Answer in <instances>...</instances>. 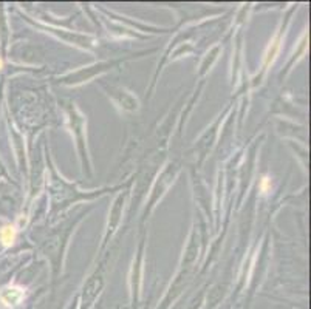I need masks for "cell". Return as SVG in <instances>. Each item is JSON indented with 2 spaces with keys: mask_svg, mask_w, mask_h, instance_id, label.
<instances>
[{
  "mask_svg": "<svg viewBox=\"0 0 311 309\" xmlns=\"http://www.w3.org/2000/svg\"><path fill=\"white\" fill-rule=\"evenodd\" d=\"M20 299H22V292L17 288H6L2 292V300L6 305H15L20 302Z\"/></svg>",
  "mask_w": 311,
  "mask_h": 309,
  "instance_id": "cell-1",
  "label": "cell"
},
{
  "mask_svg": "<svg viewBox=\"0 0 311 309\" xmlns=\"http://www.w3.org/2000/svg\"><path fill=\"white\" fill-rule=\"evenodd\" d=\"M0 235H2V241H3V245H5V246H11V245H12L15 234H14V229H12L11 226L3 227L2 232H0Z\"/></svg>",
  "mask_w": 311,
  "mask_h": 309,
  "instance_id": "cell-2",
  "label": "cell"
},
{
  "mask_svg": "<svg viewBox=\"0 0 311 309\" xmlns=\"http://www.w3.org/2000/svg\"><path fill=\"white\" fill-rule=\"evenodd\" d=\"M0 68H2V62H0Z\"/></svg>",
  "mask_w": 311,
  "mask_h": 309,
  "instance_id": "cell-3",
  "label": "cell"
}]
</instances>
